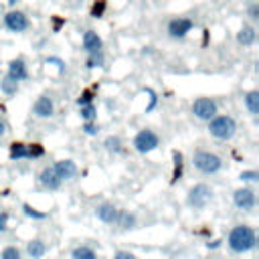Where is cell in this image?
Instances as JSON below:
<instances>
[{"label": "cell", "mask_w": 259, "mask_h": 259, "mask_svg": "<svg viewBox=\"0 0 259 259\" xmlns=\"http://www.w3.org/2000/svg\"><path fill=\"white\" fill-rule=\"evenodd\" d=\"M227 247L235 255L251 253L257 247V233H255V229L251 225H245V223L235 225L229 231V235H227Z\"/></svg>", "instance_id": "obj_1"}, {"label": "cell", "mask_w": 259, "mask_h": 259, "mask_svg": "<svg viewBox=\"0 0 259 259\" xmlns=\"http://www.w3.org/2000/svg\"><path fill=\"white\" fill-rule=\"evenodd\" d=\"M208 134L219 142H229L237 134V121L229 113H217L208 121Z\"/></svg>", "instance_id": "obj_2"}, {"label": "cell", "mask_w": 259, "mask_h": 259, "mask_svg": "<svg viewBox=\"0 0 259 259\" xmlns=\"http://www.w3.org/2000/svg\"><path fill=\"white\" fill-rule=\"evenodd\" d=\"M192 168L204 176H212L223 170V158L210 150H196L192 154Z\"/></svg>", "instance_id": "obj_3"}, {"label": "cell", "mask_w": 259, "mask_h": 259, "mask_svg": "<svg viewBox=\"0 0 259 259\" xmlns=\"http://www.w3.org/2000/svg\"><path fill=\"white\" fill-rule=\"evenodd\" d=\"M214 200V190L206 182H196L186 192V204L192 210H204Z\"/></svg>", "instance_id": "obj_4"}, {"label": "cell", "mask_w": 259, "mask_h": 259, "mask_svg": "<svg viewBox=\"0 0 259 259\" xmlns=\"http://www.w3.org/2000/svg\"><path fill=\"white\" fill-rule=\"evenodd\" d=\"M132 146H134V150L138 154H150V152L160 148V136L154 130L144 127V130L136 132V136L132 140Z\"/></svg>", "instance_id": "obj_5"}, {"label": "cell", "mask_w": 259, "mask_h": 259, "mask_svg": "<svg viewBox=\"0 0 259 259\" xmlns=\"http://www.w3.org/2000/svg\"><path fill=\"white\" fill-rule=\"evenodd\" d=\"M190 111H192V115L196 117V119H200V121H210L217 113H219V103L212 99V97H196L194 101H192V105H190Z\"/></svg>", "instance_id": "obj_6"}, {"label": "cell", "mask_w": 259, "mask_h": 259, "mask_svg": "<svg viewBox=\"0 0 259 259\" xmlns=\"http://www.w3.org/2000/svg\"><path fill=\"white\" fill-rule=\"evenodd\" d=\"M233 204L237 210L243 212H253L257 206V192L251 186H241L233 190Z\"/></svg>", "instance_id": "obj_7"}, {"label": "cell", "mask_w": 259, "mask_h": 259, "mask_svg": "<svg viewBox=\"0 0 259 259\" xmlns=\"http://www.w3.org/2000/svg\"><path fill=\"white\" fill-rule=\"evenodd\" d=\"M192 26H194V20H192V18L176 16V18H172V20L168 22L166 32H168L170 38H174V40H182V38L192 30Z\"/></svg>", "instance_id": "obj_8"}, {"label": "cell", "mask_w": 259, "mask_h": 259, "mask_svg": "<svg viewBox=\"0 0 259 259\" xmlns=\"http://www.w3.org/2000/svg\"><path fill=\"white\" fill-rule=\"evenodd\" d=\"M4 26L10 30V32H24L30 28V20L28 16L22 12V10H8L4 14Z\"/></svg>", "instance_id": "obj_9"}, {"label": "cell", "mask_w": 259, "mask_h": 259, "mask_svg": "<svg viewBox=\"0 0 259 259\" xmlns=\"http://www.w3.org/2000/svg\"><path fill=\"white\" fill-rule=\"evenodd\" d=\"M32 115L38 117V119H51L55 115V101H53V97L47 95V93L38 95L34 99V103H32Z\"/></svg>", "instance_id": "obj_10"}, {"label": "cell", "mask_w": 259, "mask_h": 259, "mask_svg": "<svg viewBox=\"0 0 259 259\" xmlns=\"http://www.w3.org/2000/svg\"><path fill=\"white\" fill-rule=\"evenodd\" d=\"M28 65L22 57H16V59H10L8 61V67H6V77H10L12 81H26L28 79Z\"/></svg>", "instance_id": "obj_11"}, {"label": "cell", "mask_w": 259, "mask_h": 259, "mask_svg": "<svg viewBox=\"0 0 259 259\" xmlns=\"http://www.w3.org/2000/svg\"><path fill=\"white\" fill-rule=\"evenodd\" d=\"M53 172L65 182V180H71L75 174H77V164L71 160V158H63V160H57L53 162Z\"/></svg>", "instance_id": "obj_12"}, {"label": "cell", "mask_w": 259, "mask_h": 259, "mask_svg": "<svg viewBox=\"0 0 259 259\" xmlns=\"http://www.w3.org/2000/svg\"><path fill=\"white\" fill-rule=\"evenodd\" d=\"M38 184H40L45 190H59V188L63 186V180L53 172L51 166H47V168H42V170L38 172Z\"/></svg>", "instance_id": "obj_13"}, {"label": "cell", "mask_w": 259, "mask_h": 259, "mask_svg": "<svg viewBox=\"0 0 259 259\" xmlns=\"http://www.w3.org/2000/svg\"><path fill=\"white\" fill-rule=\"evenodd\" d=\"M117 210L119 208L113 202H101V204L95 206V217L101 223H105V225H113L115 223V217H117Z\"/></svg>", "instance_id": "obj_14"}, {"label": "cell", "mask_w": 259, "mask_h": 259, "mask_svg": "<svg viewBox=\"0 0 259 259\" xmlns=\"http://www.w3.org/2000/svg\"><path fill=\"white\" fill-rule=\"evenodd\" d=\"M113 225H115L119 231H132V229H136V227H138V217H136V212H132V210L119 208Z\"/></svg>", "instance_id": "obj_15"}, {"label": "cell", "mask_w": 259, "mask_h": 259, "mask_svg": "<svg viewBox=\"0 0 259 259\" xmlns=\"http://www.w3.org/2000/svg\"><path fill=\"white\" fill-rule=\"evenodd\" d=\"M81 45H83V51H85L87 55L103 49V40H101V36H99L95 30H85V32H83V40H81Z\"/></svg>", "instance_id": "obj_16"}, {"label": "cell", "mask_w": 259, "mask_h": 259, "mask_svg": "<svg viewBox=\"0 0 259 259\" xmlns=\"http://www.w3.org/2000/svg\"><path fill=\"white\" fill-rule=\"evenodd\" d=\"M237 42L241 45V47H251V45H255V40H257V30H255V26H251V24H243L239 30H237Z\"/></svg>", "instance_id": "obj_17"}, {"label": "cell", "mask_w": 259, "mask_h": 259, "mask_svg": "<svg viewBox=\"0 0 259 259\" xmlns=\"http://www.w3.org/2000/svg\"><path fill=\"white\" fill-rule=\"evenodd\" d=\"M47 251H49V247H47V243L42 239H30L26 243V255H28V259H42L47 255Z\"/></svg>", "instance_id": "obj_18"}, {"label": "cell", "mask_w": 259, "mask_h": 259, "mask_svg": "<svg viewBox=\"0 0 259 259\" xmlns=\"http://www.w3.org/2000/svg\"><path fill=\"white\" fill-rule=\"evenodd\" d=\"M243 103H245V109L249 111V115H253V117L259 115V91L257 89H249L243 95Z\"/></svg>", "instance_id": "obj_19"}, {"label": "cell", "mask_w": 259, "mask_h": 259, "mask_svg": "<svg viewBox=\"0 0 259 259\" xmlns=\"http://www.w3.org/2000/svg\"><path fill=\"white\" fill-rule=\"evenodd\" d=\"M8 156L12 162H18V160H26L28 152H26V144L24 142H12L8 146Z\"/></svg>", "instance_id": "obj_20"}, {"label": "cell", "mask_w": 259, "mask_h": 259, "mask_svg": "<svg viewBox=\"0 0 259 259\" xmlns=\"http://www.w3.org/2000/svg\"><path fill=\"white\" fill-rule=\"evenodd\" d=\"M71 259H97V253L89 245H77L71 251Z\"/></svg>", "instance_id": "obj_21"}, {"label": "cell", "mask_w": 259, "mask_h": 259, "mask_svg": "<svg viewBox=\"0 0 259 259\" xmlns=\"http://www.w3.org/2000/svg\"><path fill=\"white\" fill-rule=\"evenodd\" d=\"M103 148L109 152V154H121L123 152V140L119 136H107L103 140Z\"/></svg>", "instance_id": "obj_22"}, {"label": "cell", "mask_w": 259, "mask_h": 259, "mask_svg": "<svg viewBox=\"0 0 259 259\" xmlns=\"http://www.w3.org/2000/svg\"><path fill=\"white\" fill-rule=\"evenodd\" d=\"M103 63H105V53H103V49H101V51H95V53H89L87 59H85V67H87V69H99V67H103Z\"/></svg>", "instance_id": "obj_23"}, {"label": "cell", "mask_w": 259, "mask_h": 259, "mask_svg": "<svg viewBox=\"0 0 259 259\" xmlns=\"http://www.w3.org/2000/svg\"><path fill=\"white\" fill-rule=\"evenodd\" d=\"M18 89H20V83H18V81H12V79L6 77V75L0 79V91H2L4 95H8V97H10V95H16Z\"/></svg>", "instance_id": "obj_24"}, {"label": "cell", "mask_w": 259, "mask_h": 259, "mask_svg": "<svg viewBox=\"0 0 259 259\" xmlns=\"http://www.w3.org/2000/svg\"><path fill=\"white\" fill-rule=\"evenodd\" d=\"M79 117L83 121H95L97 119V107L93 103H87V105H81L79 107Z\"/></svg>", "instance_id": "obj_25"}, {"label": "cell", "mask_w": 259, "mask_h": 259, "mask_svg": "<svg viewBox=\"0 0 259 259\" xmlns=\"http://www.w3.org/2000/svg\"><path fill=\"white\" fill-rule=\"evenodd\" d=\"M0 259H22V251L16 245H6L0 251Z\"/></svg>", "instance_id": "obj_26"}, {"label": "cell", "mask_w": 259, "mask_h": 259, "mask_svg": "<svg viewBox=\"0 0 259 259\" xmlns=\"http://www.w3.org/2000/svg\"><path fill=\"white\" fill-rule=\"evenodd\" d=\"M239 180L243 184H255V182H259V172L257 170H243L239 174Z\"/></svg>", "instance_id": "obj_27"}, {"label": "cell", "mask_w": 259, "mask_h": 259, "mask_svg": "<svg viewBox=\"0 0 259 259\" xmlns=\"http://www.w3.org/2000/svg\"><path fill=\"white\" fill-rule=\"evenodd\" d=\"M26 152H28L26 160H34V158H40L45 154V148L40 144H26Z\"/></svg>", "instance_id": "obj_28"}, {"label": "cell", "mask_w": 259, "mask_h": 259, "mask_svg": "<svg viewBox=\"0 0 259 259\" xmlns=\"http://www.w3.org/2000/svg\"><path fill=\"white\" fill-rule=\"evenodd\" d=\"M22 212H24L28 219H36V221L47 219V212H38V210H36V208H32L28 202H24V204H22Z\"/></svg>", "instance_id": "obj_29"}, {"label": "cell", "mask_w": 259, "mask_h": 259, "mask_svg": "<svg viewBox=\"0 0 259 259\" xmlns=\"http://www.w3.org/2000/svg\"><path fill=\"white\" fill-rule=\"evenodd\" d=\"M83 134H87V136H97L99 134V123H95V121H83Z\"/></svg>", "instance_id": "obj_30"}, {"label": "cell", "mask_w": 259, "mask_h": 259, "mask_svg": "<svg viewBox=\"0 0 259 259\" xmlns=\"http://www.w3.org/2000/svg\"><path fill=\"white\" fill-rule=\"evenodd\" d=\"M87 103H93V91H83L79 97H77V105L81 107V105H87Z\"/></svg>", "instance_id": "obj_31"}, {"label": "cell", "mask_w": 259, "mask_h": 259, "mask_svg": "<svg viewBox=\"0 0 259 259\" xmlns=\"http://www.w3.org/2000/svg\"><path fill=\"white\" fill-rule=\"evenodd\" d=\"M247 16H249V20H259V4L257 2H251L247 6Z\"/></svg>", "instance_id": "obj_32"}, {"label": "cell", "mask_w": 259, "mask_h": 259, "mask_svg": "<svg viewBox=\"0 0 259 259\" xmlns=\"http://www.w3.org/2000/svg\"><path fill=\"white\" fill-rule=\"evenodd\" d=\"M8 219H10V214H8L6 210H0V235L6 233V229H8Z\"/></svg>", "instance_id": "obj_33"}, {"label": "cell", "mask_w": 259, "mask_h": 259, "mask_svg": "<svg viewBox=\"0 0 259 259\" xmlns=\"http://www.w3.org/2000/svg\"><path fill=\"white\" fill-rule=\"evenodd\" d=\"M113 259H138V255H134V253H130V251H115L113 253Z\"/></svg>", "instance_id": "obj_34"}, {"label": "cell", "mask_w": 259, "mask_h": 259, "mask_svg": "<svg viewBox=\"0 0 259 259\" xmlns=\"http://www.w3.org/2000/svg\"><path fill=\"white\" fill-rule=\"evenodd\" d=\"M6 132H8V125H6V121L0 117V138H4V136H6Z\"/></svg>", "instance_id": "obj_35"}, {"label": "cell", "mask_w": 259, "mask_h": 259, "mask_svg": "<svg viewBox=\"0 0 259 259\" xmlns=\"http://www.w3.org/2000/svg\"><path fill=\"white\" fill-rule=\"evenodd\" d=\"M221 245V241H212V243H208V249H217Z\"/></svg>", "instance_id": "obj_36"}]
</instances>
